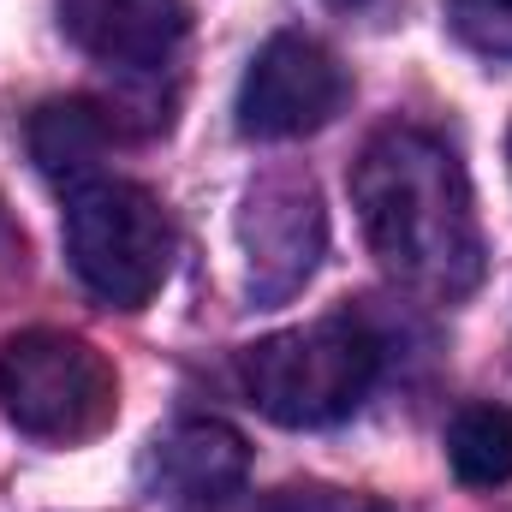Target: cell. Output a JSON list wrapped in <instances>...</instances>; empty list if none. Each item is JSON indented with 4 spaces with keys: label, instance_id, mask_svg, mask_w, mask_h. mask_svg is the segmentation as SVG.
<instances>
[{
    "label": "cell",
    "instance_id": "cell-13",
    "mask_svg": "<svg viewBox=\"0 0 512 512\" xmlns=\"http://www.w3.org/2000/svg\"><path fill=\"white\" fill-rule=\"evenodd\" d=\"M328 6H370V0H328Z\"/></svg>",
    "mask_w": 512,
    "mask_h": 512
},
{
    "label": "cell",
    "instance_id": "cell-12",
    "mask_svg": "<svg viewBox=\"0 0 512 512\" xmlns=\"http://www.w3.org/2000/svg\"><path fill=\"white\" fill-rule=\"evenodd\" d=\"M447 18L477 54L512 60V0H447Z\"/></svg>",
    "mask_w": 512,
    "mask_h": 512
},
{
    "label": "cell",
    "instance_id": "cell-10",
    "mask_svg": "<svg viewBox=\"0 0 512 512\" xmlns=\"http://www.w3.org/2000/svg\"><path fill=\"white\" fill-rule=\"evenodd\" d=\"M447 465L465 489L512 483V405L477 399L447 423Z\"/></svg>",
    "mask_w": 512,
    "mask_h": 512
},
{
    "label": "cell",
    "instance_id": "cell-4",
    "mask_svg": "<svg viewBox=\"0 0 512 512\" xmlns=\"http://www.w3.org/2000/svg\"><path fill=\"white\" fill-rule=\"evenodd\" d=\"M0 405L24 435L72 447L114 423L120 376L90 340L66 328H24L0 346Z\"/></svg>",
    "mask_w": 512,
    "mask_h": 512
},
{
    "label": "cell",
    "instance_id": "cell-11",
    "mask_svg": "<svg viewBox=\"0 0 512 512\" xmlns=\"http://www.w3.org/2000/svg\"><path fill=\"white\" fill-rule=\"evenodd\" d=\"M191 512H393L376 495H358V489H328V483H286V489H268V495H221V501H197Z\"/></svg>",
    "mask_w": 512,
    "mask_h": 512
},
{
    "label": "cell",
    "instance_id": "cell-7",
    "mask_svg": "<svg viewBox=\"0 0 512 512\" xmlns=\"http://www.w3.org/2000/svg\"><path fill=\"white\" fill-rule=\"evenodd\" d=\"M60 30L102 66L155 72L191 36V0H60Z\"/></svg>",
    "mask_w": 512,
    "mask_h": 512
},
{
    "label": "cell",
    "instance_id": "cell-5",
    "mask_svg": "<svg viewBox=\"0 0 512 512\" xmlns=\"http://www.w3.org/2000/svg\"><path fill=\"white\" fill-rule=\"evenodd\" d=\"M239 251H245V292L256 304H286L328 251V215L310 173L280 167L262 173L239 209Z\"/></svg>",
    "mask_w": 512,
    "mask_h": 512
},
{
    "label": "cell",
    "instance_id": "cell-6",
    "mask_svg": "<svg viewBox=\"0 0 512 512\" xmlns=\"http://www.w3.org/2000/svg\"><path fill=\"white\" fill-rule=\"evenodd\" d=\"M346 66L334 48H322L304 30H280L256 48V60L239 78V131L280 143V137H310L346 108Z\"/></svg>",
    "mask_w": 512,
    "mask_h": 512
},
{
    "label": "cell",
    "instance_id": "cell-9",
    "mask_svg": "<svg viewBox=\"0 0 512 512\" xmlns=\"http://www.w3.org/2000/svg\"><path fill=\"white\" fill-rule=\"evenodd\" d=\"M120 137V120L102 108V102H84V96H54L30 114L24 143H30V161L48 173V179H96V161L108 155V143Z\"/></svg>",
    "mask_w": 512,
    "mask_h": 512
},
{
    "label": "cell",
    "instance_id": "cell-1",
    "mask_svg": "<svg viewBox=\"0 0 512 512\" xmlns=\"http://www.w3.org/2000/svg\"><path fill=\"white\" fill-rule=\"evenodd\" d=\"M352 203L393 280L465 298L483 280V227L459 155L423 126H382L352 161Z\"/></svg>",
    "mask_w": 512,
    "mask_h": 512
},
{
    "label": "cell",
    "instance_id": "cell-8",
    "mask_svg": "<svg viewBox=\"0 0 512 512\" xmlns=\"http://www.w3.org/2000/svg\"><path fill=\"white\" fill-rule=\"evenodd\" d=\"M245 471H251V447L239 429H227L221 417H185L173 423L155 453H149V477L179 495V501H221L233 489H245Z\"/></svg>",
    "mask_w": 512,
    "mask_h": 512
},
{
    "label": "cell",
    "instance_id": "cell-3",
    "mask_svg": "<svg viewBox=\"0 0 512 512\" xmlns=\"http://www.w3.org/2000/svg\"><path fill=\"white\" fill-rule=\"evenodd\" d=\"M66 262L108 310H143L173 268V221L137 179H78L66 197Z\"/></svg>",
    "mask_w": 512,
    "mask_h": 512
},
{
    "label": "cell",
    "instance_id": "cell-14",
    "mask_svg": "<svg viewBox=\"0 0 512 512\" xmlns=\"http://www.w3.org/2000/svg\"><path fill=\"white\" fill-rule=\"evenodd\" d=\"M507 161H512V131H507Z\"/></svg>",
    "mask_w": 512,
    "mask_h": 512
},
{
    "label": "cell",
    "instance_id": "cell-2",
    "mask_svg": "<svg viewBox=\"0 0 512 512\" xmlns=\"http://www.w3.org/2000/svg\"><path fill=\"white\" fill-rule=\"evenodd\" d=\"M382 376V340L358 316H322L239 352V387L280 429H328Z\"/></svg>",
    "mask_w": 512,
    "mask_h": 512
}]
</instances>
